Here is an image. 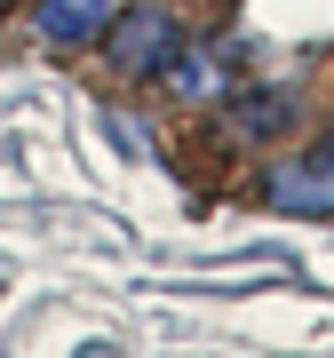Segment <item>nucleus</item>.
<instances>
[{"label":"nucleus","mask_w":334,"mask_h":358,"mask_svg":"<svg viewBox=\"0 0 334 358\" xmlns=\"http://www.w3.org/2000/svg\"><path fill=\"white\" fill-rule=\"evenodd\" d=\"M183 40L175 8H159V0H143V8H112V24H103V56H112L119 80H152L167 64V48Z\"/></svg>","instance_id":"obj_1"},{"label":"nucleus","mask_w":334,"mask_h":358,"mask_svg":"<svg viewBox=\"0 0 334 358\" xmlns=\"http://www.w3.org/2000/svg\"><path fill=\"white\" fill-rule=\"evenodd\" d=\"M270 199H279L286 215H334V136H319L303 159L270 167Z\"/></svg>","instance_id":"obj_2"},{"label":"nucleus","mask_w":334,"mask_h":358,"mask_svg":"<svg viewBox=\"0 0 334 358\" xmlns=\"http://www.w3.org/2000/svg\"><path fill=\"white\" fill-rule=\"evenodd\" d=\"M112 8L119 0H40V40L48 48H88V40H103Z\"/></svg>","instance_id":"obj_4"},{"label":"nucleus","mask_w":334,"mask_h":358,"mask_svg":"<svg viewBox=\"0 0 334 358\" xmlns=\"http://www.w3.org/2000/svg\"><path fill=\"white\" fill-rule=\"evenodd\" d=\"M231 120H239V128H286V103H279V96H255V103L239 96V103H231Z\"/></svg>","instance_id":"obj_5"},{"label":"nucleus","mask_w":334,"mask_h":358,"mask_svg":"<svg viewBox=\"0 0 334 358\" xmlns=\"http://www.w3.org/2000/svg\"><path fill=\"white\" fill-rule=\"evenodd\" d=\"M152 80H159L167 96H183V103H223V96H231V56L175 40V48H167V64H159Z\"/></svg>","instance_id":"obj_3"}]
</instances>
